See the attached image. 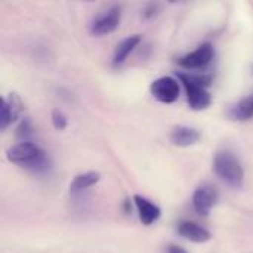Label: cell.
<instances>
[{"label": "cell", "mask_w": 253, "mask_h": 253, "mask_svg": "<svg viewBox=\"0 0 253 253\" xmlns=\"http://www.w3.org/2000/svg\"><path fill=\"white\" fill-rule=\"evenodd\" d=\"M166 253H188L185 249H182L181 246L178 245H169L168 249H166Z\"/></svg>", "instance_id": "obj_17"}, {"label": "cell", "mask_w": 253, "mask_h": 253, "mask_svg": "<svg viewBox=\"0 0 253 253\" xmlns=\"http://www.w3.org/2000/svg\"><path fill=\"white\" fill-rule=\"evenodd\" d=\"M31 133H33V127H31L30 120L28 119L21 120L19 126L16 127V136L21 139V142H28L27 139L31 136Z\"/></svg>", "instance_id": "obj_15"}, {"label": "cell", "mask_w": 253, "mask_h": 253, "mask_svg": "<svg viewBox=\"0 0 253 253\" xmlns=\"http://www.w3.org/2000/svg\"><path fill=\"white\" fill-rule=\"evenodd\" d=\"M218 202V191L211 185L199 187L193 194V208L200 216H208Z\"/></svg>", "instance_id": "obj_7"}, {"label": "cell", "mask_w": 253, "mask_h": 253, "mask_svg": "<svg viewBox=\"0 0 253 253\" xmlns=\"http://www.w3.org/2000/svg\"><path fill=\"white\" fill-rule=\"evenodd\" d=\"M200 132L194 127L190 126H176L173 127V130L170 132V142L175 147H181V148H187V147H193L200 141Z\"/></svg>", "instance_id": "obj_11"}, {"label": "cell", "mask_w": 253, "mask_h": 253, "mask_svg": "<svg viewBox=\"0 0 253 253\" xmlns=\"http://www.w3.org/2000/svg\"><path fill=\"white\" fill-rule=\"evenodd\" d=\"M179 83L184 86L187 93V101L191 110L194 111H203L211 107L212 104V95L208 90L212 79L209 76H200V74H191V73H179L178 74Z\"/></svg>", "instance_id": "obj_2"}, {"label": "cell", "mask_w": 253, "mask_h": 253, "mask_svg": "<svg viewBox=\"0 0 253 253\" xmlns=\"http://www.w3.org/2000/svg\"><path fill=\"white\" fill-rule=\"evenodd\" d=\"M228 117L234 122H248L253 119V93L231 105L228 110Z\"/></svg>", "instance_id": "obj_13"}, {"label": "cell", "mask_w": 253, "mask_h": 253, "mask_svg": "<svg viewBox=\"0 0 253 253\" xmlns=\"http://www.w3.org/2000/svg\"><path fill=\"white\" fill-rule=\"evenodd\" d=\"M213 56H215L213 44L206 42L200 44L196 50L178 58V64L185 70H199V68H205L206 65H209Z\"/></svg>", "instance_id": "obj_5"}, {"label": "cell", "mask_w": 253, "mask_h": 253, "mask_svg": "<svg viewBox=\"0 0 253 253\" xmlns=\"http://www.w3.org/2000/svg\"><path fill=\"white\" fill-rule=\"evenodd\" d=\"M122 21V7L120 6H111L110 9H107L104 13L98 15L92 24H90V33L93 36H107L114 33Z\"/></svg>", "instance_id": "obj_4"}, {"label": "cell", "mask_w": 253, "mask_h": 253, "mask_svg": "<svg viewBox=\"0 0 253 253\" xmlns=\"http://www.w3.org/2000/svg\"><path fill=\"white\" fill-rule=\"evenodd\" d=\"M213 170L216 176L228 187L240 190L245 184V169L239 157L231 151H218L213 159Z\"/></svg>", "instance_id": "obj_3"}, {"label": "cell", "mask_w": 253, "mask_h": 253, "mask_svg": "<svg viewBox=\"0 0 253 253\" xmlns=\"http://www.w3.org/2000/svg\"><path fill=\"white\" fill-rule=\"evenodd\" d=\"M156 13H157V6H156V4H150V6L145 9V12H144L145 18H153Z\"/></svg>", "instance_id": "obj_18"}, {"label": "cell", "mask_w": 253, "mask_h": 253, "mask_svg": "<svg viewBox=\"0 0 253 253\" xmlns=\"http://www.w3.org/2000/svg\"><path fill=\"white\" fill-rule=\"evenodd\" d=\"M52 125L56 130H64L68 125L67 116L61 111V110H53L52 111Z\"/></svg>", "instance_id": "obj_16"}, {"label": "cell", "mask_w": 253, "mask_h": 253, "mask_svg": "<svg viewBox=\"0 0 253 253\" xmlns=\"http://www.w3.org/2000/svg\"><path fill=\"white\" fill-rule=\"evenodd\" d=\"M178 234L193 243H206L212 239V234L202 225L191 222V221H182L178 225Z\"/></svg>", "instance_id": "obj_10"}, {"label": "cell", "mask_w": 253, "mask_h": 253, "mask_svg": "<svg viewBox=\"0 0 253 253\" xmlns=\"http://www.w3.org/2000/svg\"><path fill=\"white\" fill-rule=\"evenodd\" d=\"M133 203H135V208L138 211V215H139V219L144 225H153L154 222L159 221L160 215H162V211L160 208L150 202L148 199L139 196V194H135L133 196Z\"/></svg>", "instance_id": "obj_9"}, {"label": "cell", "mask_w": 253, "mask_h": 253, "mask_svg": "<svg viewBox=\"0 0 253 253\" xmlns=\"http://www.w3.org/2000/svg\"><path fill=\"white\" fill-rule=\"evenodd\" d=\"M6 159L18 166L27 168L34 173L46 172L50 166L47 154L34 142H18L6 151Z\"/></svg>", "instance_id": "obj_1"}, {"label": "cell", "mask_w": 253, "mask_h": 253, "mask_svg": "<svg viewBox=\"0 0 253 253\" xmlns=\"http://www.w3.org/2000/svg\"><path fill=\"white\" fill-rule=\"evenodd\" d=\"M141 40H142V37L139 34H133V36H129L125 40H122L116 46V50H114V55H113V65L114 67L122 65L126 61V58L135 50V47L141 43Z\"/></svg>", "instance_id": "obj_12"}, {"label": "cell", "mask_w": 253, "mask_h": 253, "mask_svg": "<svg viewBox=\"0 0 253 253\" xmlns=\"http://www.w3.org/2000/svg\"><path fill=\"white\" fill-rule=\"evenodd\" d=\"M99 179H101V175L98 172H84V173H80V175L74 176V179L71 181L70 191L73 194L82 193V191L93 187L95 184H98Z\"/></svg>", "instance_id": "obj_14"}, {"label": "cell", "mask_w": 253, "mask_h": 253, "mask_svg": "<svg viewBox=\"0 0 253 253\" xmlns=\"http://www.w3.org/2000/svg\"><path fill=\"white\" fill-rule=\"evenodd\" d=\"M22 102L16 93H9V96L1 98V113H0V129L6 130L21 114Z\"/></svg>", "instance_id": "obj_8"}, {"label": "cell", "mask_w": 253, "mask_h": 253, "mask_svg": "<svg viewBox=\"0 0 253 253\" xmlns=\"http://www.w3.org/2000/svg\"><path fill=\"white\" fill-rule=\"evenodd\" d=\"M151 95L163 104H172L179 98L181 86L179 82L173 77L165 76L157 80H154L150 86Z\"/></svg>", "instance_id": "obj_6"}]
</instances>
